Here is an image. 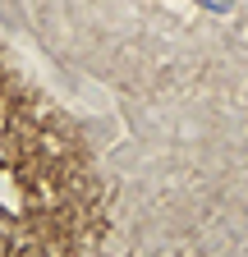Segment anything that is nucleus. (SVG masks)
Wrapping results in <instances>:
<instances>
[{
	"label": "nucleus",
	"mask_w": 248,
	"mask_h": 257,
	"mask_svg": "<svg viewBox=\"0 0 248 257\" xmlns=\"http://www.w3.org/2000/svg\"><path fill=\"white\" fill-rule=\"evenodd\" d=\"M207 10H230V0H202Z\"/></svg>",
	"instance_id": "f257e3e1"
}]
</instances>
